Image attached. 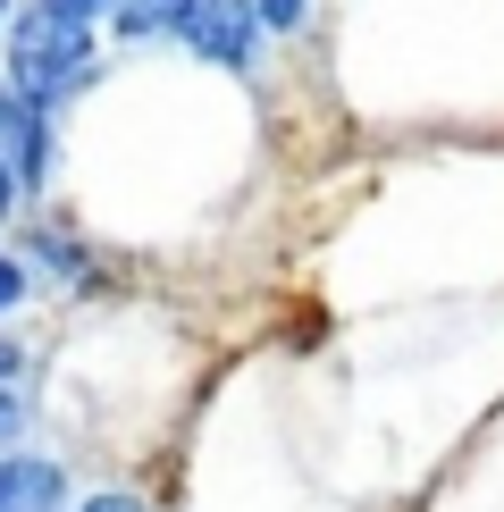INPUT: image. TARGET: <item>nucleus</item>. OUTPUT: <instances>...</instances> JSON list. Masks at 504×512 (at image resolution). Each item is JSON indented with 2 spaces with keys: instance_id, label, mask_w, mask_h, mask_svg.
<instances>
[{
  "instance_id": "9d476101",
  "label": "nucleus",
  "mask_w": 504,
  "mask_h": 512,
  "mask_svg": "<svg viewBox=\"0 0 504 512\" xmlns=\"http://www.w3.org/2000/svg\"><path fill=\"white\" fill-rule=\"evenodd\" d=\"M9 202H17V177H9V160H0V219H9Z\"/></svg>"
},
{
  "instance_id": "423d86ee",
  "label": "nucleus",
  "mask_w": 504,
  "mask_h": 512,
  "mask_svg": "<svg viewBox=\"0 0 504 512\" xmlns=\"http://www.w3.org/2000/svg\"><path fill=\"white\" fill-rule=\"evenodd\" d=\"M252 9H261V26H269V34H294V26L311 17V0H252Z\"/></svg>"
},
{
  "instance_id": "7ed1b4c3",
  "label": "nucleus",
  "mask_w": 504,
  "mask_h": 512,
  "mask_svg": "<svg viewBox=\"0 0 504 512\" xmlns=\"http://www.w3.org/2000/svg\"><path fill=\"white\" fill-rule=\"evenodd\" d=\"M0 160H9L17 194H42L51 185V110L17 101L9 84H0Z\"/></svg>"
},
{
  "instance_id": "9b49d317",
  "label": "nucleus",
  "mask_w": 504,
  "mask_h": 512,
  "mask_svg": "<svg viewBox=\"0 0 504 512\" xmlns=\"http://www.w3.org/2000/svg\"><path fill=\"white\" fill-rule=\"evenodd\" d=\"M9 378H17V345H9V336H0V387H9Z\"/></svg>"
},
{
  "instance_id": "6e6552de",
  "label": "nucleus",
  "mask_w": 504,
  "mask_h": 512,
  "mask_svg": "<svg viewBox=\"0 0 504 512\" xmlns=\"http://www.w3.org/2000/svg\"><path fill=\"white\" fill-rule=\"evenodd\" d=\"M17 303H26V269L0 261V311H17Z\"/></svg>"
},
{
  "instance_id": "f03ea898",
  "label": "nucleus",
  "mask_w": 504,
  "mask_h": 512,
  "mask_svg": "<svg viewBox=\"0 0 504 512\" xmlns=\"http://www.w3.org/2000/svg\"><path fill=\"white\" fill-rule=\"evenodd\" d=\"M261 9H252V0H194V9H185V26H177V42L194 59H210V68H252V59H261Z\"/></svg>"
},
{
  "instance_id": "20e7f679",
  "label": "nucleus",
  "mask_w": 504,
  "mask_h": 512,
  "mask_svg": "<svg viewBox=\"0 0 504 512\" xmlns=\"http://www.w3.org/2000/svg\"><path fill=\"white\" fill-rule=\"evenodd\" d=\"M59 504H68L59 462H0V512H59Z\"/></svg>"
},
{
  "instance_id": "1a4fd4ad",
  "label": "nucleus",
  "mask_w": 504,
  "mask_h": 512,
  "mask_svg": "<svg viewBox=\"0 0 504 512\" xmlns=\"http://www.w3.org/2000/svg\"><path fill=\"white\" fill-rule=\"evenodd\" d=\"M0 437H17V395L0 387Z\"/></svg>"
},
{
  "instance_id": "f257e3e1",
  "label": "nucleus",
  "mask_w": 504,
  "mask_h": 512,
  "mask_svg": "<svg viewBox=\"0 0 504 512\" xmlns=\"http://www.w3.org/2000/svg\"><path fill=\"white\" fill-rule=\"evenodd\" d=\"M110 26V0H26L9 17V93L51 110L93 76V42Z\"/></svg>"
},
{
  "instance_id": "39448f33",
  "label": "nucleus",
  "mask_w": 504,
  "mask_h": 512,
  "mask_svg": "<svg viewBox=\"0 0 504 512\" xmlns=\"http://www.w3.org/2000/svg\"><path fill=\"white\" fill-rule=\"evenodd\" d=\"M185 9H194V0H110V26L143 42V34H177Z\"/></svg>"
},
{
  "instance_id": "f8f14e48",
  "label": "nucleus",
  "mask_w": 504,
  "mask_h": 512,
  "mask_svg": "<svg viewBox=\"0 0 504 512\" xmlns=\"http://www.w3.org/2000/svg\"><path fill=\"white\" fill-rule=\"evenodd\" d=\"M0 26H9V0H0Z\"/></svg>"
},
{
  "instance_id": "0eeeda50",
  "label": "nucleus",
  "mask_w": 504,
  "mask_h": 512,
  "mask_svg": "<svg viewBox=\"0 0 504 512\" xmlns=\"http://www.w3.org/2000/svg\"><path fill=\"white\" fill-rule=\"evenodd\" d=\"M76 512H143V496H126V487H101V496H84Z\"/></svg>"
}]
</instances>
